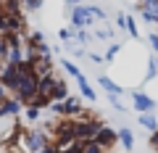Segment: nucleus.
<instances>
[{
	"instance_id": "10",
	"label": "nucleus",
	"mask_w": 158,
	"mask_h": 153,
	"mask_svg": "<svg viewBox=\"0 0 158 153\" xmlns=\"http://www.w3.org/2000/svg\"><path fill=\"white\" fill-rule=\"evenodd\" d=\"M92 37H98V40H108V42H113V29L108 27V24H100V27H95V29H92Z\"/></svg>"
},
{
	"instance_id": "17",
	"label": "nucleus",
	"mask_w": 158,
	"mask_h": 153,
	"mask_svg": "<svg viewBox=\"0 0 158 153\" xmlns=\"http://www.w3.org/2000/svg\"><path fill=\"white\" fill-rule=\"evenodd\" d=\"M87 56H90V61H95V63H103V61H106L100 53H87Z\"/></svg>"
},
{
	"instance_id": "13",
	"label": "nucleus",
	"mask_w": 158,
	"mask_h": 153,
	"mask_svg": "<svg viewBox=\"0 0 158 153\" xmlns=\"http://www.w3.org/2000/svg\"><path fill=\"white\" fill-rule=\"evenodd\" d=\"M127 32H129V37H132V40H137V37H140L137 21H135V19H129V16H127Z\"/></svg>"
},
{
	"instance_id": "2",
	"label": "nucleus",
	"mask_w": 158,
	"mask_h": 153,
	"mask_svg": "<svg viewBox=\"0 0 158 153\" xmlns=\"http://www.w3.org/2000/svg\"><path fill=\"white\" fill-rule=\"evenodd\" d=\"M95 19H92L90 8L87 6H71V29H90L95 27Z\"/></svg>"
},
{
	"instance_id": "11",
	"label": "nucleus",
	"mask_w": 158,
	"mask_h": 153,
	"mask_svg": "<svg viewBox=\"0 0 158 153\" xmlns=\"http://www.w3.org/2000/svg\"><path fill=\"white\" fill-rule=\"evenodd\" d=\"M61 66H63V71H66L69 77L74 79V82H77L79 77H82V71H79V66H77L74 61H69V58H61Z\"/></svg>"
},
{
	"instance_id": "8",
	"label": "nucleus",
	"mask_w": 158,
	"mask_h": 153,
	"mask_svg": "<svg viewBox=\"0 0 158 153\" xmlns=\"http://www.w3.org/2000/svg\"><path fill=\"white\" fill-rule=\"evenodd\" d=\"M118 142H121V151H132L135 148V135H132L129 127H121L118 130Z\"/></svg>"
},
{
	"instance_id": "3",
	"label": "nucleus",
	"mask_w": 158,
	"mask_h": 153,
	"mask_svg": "<svg viewBox=\"0 0 158 153\" xmlns=\"http://www.w3.org/2000/svg\"><path fill=\"white\" fill-rule=\"evenodd\" d=\"M135 11L142 16V21H145V24L158 27V0H145V3H137Z\"/></svg>"
},
{
	"instance_id": "16",
	"label": "nucleus",
	"mask_w": 158,
	"mask_h": 153,
	"mask_svg": "<svg viewBox=\"0 0 158 153\" xmlns=\"http://www.w3.org/2000/svg\"><path fill=\"white\" fill-rule=\"evenodd\" d=\"M150 48L158 53V32H153V34H150Z\"/></svg>"
},
{
	"instance_id": "15",
	"label": "nucleus",
	"mask_w": 158,
	"mask_h": 153,
	"mask_svg": "<svg viewBox=\"0 0 158 153\" xmlns=\"http://www.w3.org/2000/svg\"><path fill=\"white\" fill-rule=\"evenodd\" d=\"M21 8H24V11H40L42 3H40V0H29V3H21Z\"/></svg>"
},
{
	"instance_id": "18",
	"label": "nucleus",
	"mask_w": 158,
	"mask_h": 153,
	"mask_svg": "<svg viewBox=\"0 0 158 153\" xmlns=\"http://www.w3.org/2000/svg\"><path fill=\"white\" fill-rule=\"evenodd\" d=\"M150 145H153V151L158 153V132H153V135H150Z\"/></svg>"
},
{
	"instance_id": "7",
	"label": "nucleus",
	"mask_w": 158,
	"mask_h": 153,
	"mask_svg": "<svg viewBox=\"0 0 158 153\" xmlns=\"http://www.w3.org/2000/svg\"><path fill=\"white\" fill-rule=\"evenodd\" d=\"M77 85H79V92H82V98H85L87 103H95V100H98V92L92 90V85L87 82V77H85V74H82V77L77 79Z\"/></svg>"
},
{
	"instance_id": "14",
	"label": "nucleus",
	"mask_w": 158,
	"mask_h": 153,
	"mask_svg": "<svg viewBox=\"0 0 158 153\" xmlns=\"http://www.w3.org/2000/svg\"><path fill=\"white\" fill-rule=\"evenodd\" d=\"M118 50H121V42H113V45L106 50V56H103V58H106V61H113V58L118 56Z\"/></svg>"
},
{
	"instance_id": "5",
	"label": "nucleus",
	"mask_w": 158,
	"mask_h": 153,
	"mask_svg": "<svg viewBox=\"0 0 158 153\" xmlns=\"http://www.w3.org/2000/svg\"><path fill=\"white\" fill-rule=\"evenodd\" d=\"M95 142H98L100 148H106V151H111V148L118 142V132L113 130V127H100V132H98Z\"/></svg>"
},
{
	"instance_id": "4",
	"label": "nucleus",
	"mask_w": 158,
	"mask_h": 153,
	"mask_svg": "<svg viewBox=\"0 0 158 153\" xmlns=\"http://www.w3.org/2000/svg\"><path fill=\"white\" fill-rule=\"evenodd\" d=\"M132 103H135V108L140 113H153L156 111V100H153L150 95H145V92H140V90L132 92Z\"/></svg>"
},
{
	"instance_id": "19",
	"label": "nucleus",
	"mask_w": 158,
	"mask_h": 153,
	"mask_svg": "<svg viewBox=\"0 0 158 153\" xmlns=\"http://www.w3.org/2000/svg\"><path fill=\"white\" fill-rule=\"evenodd\" d=\"M156 116H158V113H156Z\"/></svg>"
},
{
	"instance_id": "6",
	"label": "nucleus",
	"mask_w": 158,
	"mask_h": 153,
	"mask_svg": "<svg viewBox=\"0 0 158 153\" xmlns=\"http://www.w3.org/2000/svg\"><path fill=\"white\" fill-rule=\"evenodd\" d=\"M98 85L108 92V98H121V95H124V85H116V82H113L111 77H106V74L98 77Z\"/></svg>"
},
{
	"instance_id": "9",
	"label": "nucleus",
	"mask_w": 158,
	"mask_h": 153,
	"mask_svg": "<svg viewBox=\"0 0 158 153\" xmlns=\"http://www.w3.org/2000/svg\"><path fill=\"white\" fill-rule=\"evenodd\" d=\"M140 127H145L148 132H158V116L156 113H140Z\"/></svg>"
},
{
	"instance_id": "1",
	"label": "nucleus",
	"mask_w": 158,
	"mask_h": 153,
	"mask_svg": "<svg viewBox=\"0 0 158 153\" xmlns=\"http://www.w3.org/2000/svg\"><path fill=\"white\" fill-rule=\"evenodd\" d=\"M50 135H48L42 127H27L19 140V151L21 153H45L50 148Z\"/></svg>"
},
{
	"instance_id": "12",
	"label": "nucleus",
	"mask_w": 158,
	"mask_h": 153,
	"mask_svg": "<svg viewBox=\"0 0 158 153\" xmlns=\"http://www.w3.org/2000/svg\"><path fill=\"white\" fill-rule=\"evenodd\" d=\"M24 116H27V127H32L34 121H40V116H42V111H40L37 106H27V108H24Z\"/></svg>"
}]
</instances>
